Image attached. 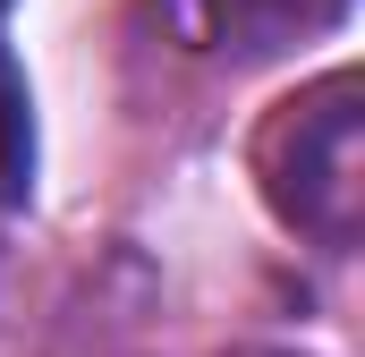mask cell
Returning a JSON list of instances; mask_svg holds the SVG:
<instances>
[{
    "label": "cell",
    "instance_id": "6da1fadb",
    "mask_svg": "<svg viewBox=\"0 0 365 357\" xmlns=\"http://www.w3.org/2000/svg\"><path fill=\"white\" fill-rule=\"evenodd\" d=\"M255 178H264V204L297 238H314L331 256L357 247V221H365V102H357L349 69L297 86L264 119Z\"/></svg>",
    "mask_w": 365,
    "mask_h": 357
},
{
    "label": "cell",
    "instance_id": "7a4b0ae2",
    "mask_svg": "<svg viewBox=\"0 0 365 357\" xmlns=\"http://www.w3.org/2000/svg\"><path fill=\"white\" fill-rule=\"evenodd\" d=\"M340 9L349 0H170V17H179V34L195 43H221V51H280V43H297V34H323V26H340Z\"/></svg>",
    "mask_w": 365,
    "mask_h": 357
},
{
    "label": "cell",
    "instance_id": "3957f363",
    "mask_svg": "<svg viewBox=\"0 0 365 357\" xmlns=\"http://www.w3.org/2000/svg\"><path fill=\"white\" fill-rule=\"evenodd\" d=\"M238 357H280V349H238Z\"/></svg>",
    "mask_w": 365,
    "mask_h": 357
}]
</instances>
